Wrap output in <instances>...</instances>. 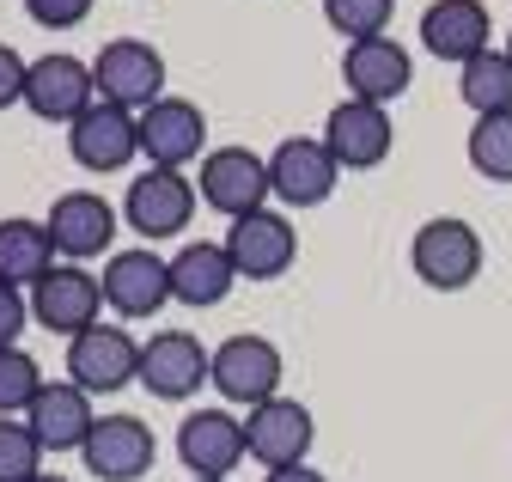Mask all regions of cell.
Listing matches in <instances>:
<instances>
[{
  "label": "cell",
  "mask_w": 512,
  "mask_h": 482,
  "mask_svg": "<svg viewBox=\"0 0 512 482\" xmlns=\"http://www.w3.org/2000/svg\"><path fill=\"white\" fill-rule=\"evenodd\" d=\"M482 257H488L482 251V232L470 220H458V214H433L409 238V263H415V275L433 293H464L482 275Z\"/></svg>",
  "instance_id": "obj_1"
},
{
  "label": "cell",
  "mask_w": 512,
  "mask_h": 482,
  "mask_svg": "<svg viewBox=\"0 0 512 482\" xmlns=\"http://www.w3.org/2000/svg\"><path fill=\"white\" fill-rule=\"evenodd\" d=\"M196 177H183V171H165V165H147L135 184L122 190V220L128 232H141L147 245H159V238H177L189 232V220H196Z\"/></svg>",
  "instance_id": "obj_2"
},
{
  "label": "cell",
  "mask_w": 512,
  "mask_h": 482,
  "mask_svg": "<svg viewBox=\"0 0 512 482\" xmlns=\"http://www.w3.org/2000/svg\"><path fill=\"white\" fill-rule=\"evenodd\" d=\"M281 379H287V360L269 336H226L208 360V385L238 403V409H256V403H269L281 397Z\"/></svg>",
  "instance_id": "obj_3"
},
{
  "label": "cell",
  "mask_w": 512,
  "mask_h": 482,
  "mask_svg": "<svg viewBox=\"0 0 512 482\" xmlns=\"http://www.w3.org/2000/svg\"><path fill=\"white\" fill-rule=\"evenodd\" d=\"M92 80H98L104 104H122V110L141 116L165 98V55L147 37H110L92 62Z\"/></svg>",
  "instance_id": "obj_4"
},
{
  "label": "cell",
  "mask_w": 512,
  "mask_h": 482,
  "mask_svg": "<svg viewBox=\"0 0 512 482\" xmlns=\"http://www.w3.org/2000/svg\"><path fill=\"white\" fill-rule=\"evenodd\" d=\"M196 190L214 214L244 220V214H263L275 184H269V159L250 153V147H208L202 171H196Z\"/></svg>",
  "instance_id": "obj_5"
},
{
  "label": "cell",
  "mask_w": 512,
  "mask_h": 482,
  "mask_svg": "<svg viewBox=\"0 0 512 482\" xmlns=\"http://www.w3.org/2000/svg\"><path fill=\"white\" fill-rule=\"evenodd\" d=\"M68 379L86 397H116L128 385H141V342L122 324H92L68 342Z\"/></svg>",
  "instance_id": "obj_6"
},
{
  "label": "cell",
  "mask_w": 512,
  "mask_h": 482,
  "mask_svg": "<svg viewBox=\"0 0 512 482\" xmlns=\"http://www.w3.org/2000/svg\"><path fill=\"white\" fill-rule=\"evenodd\" d=\"M31 318L55 336H80L92 324H104V281L86 263H55L37 287H31Z\"/></svg>",
  "instance_id": "obj_7"
},
{
  "label": "cell",
  "mask_w": 512,
  "mask_h": 482,
  "mask_svg": "<svg viewBox=\"0 0 512 482\" xmlns=\"http://www.w3.org/2000/svg\"><path fill=\"white\" fill-rule=\"evenodd\" d=\"M98 104V80H92V62H80V55H37L31 62V80H25V110L37 116V123H61L74 129L80 116Z\"/></svg>",
  "instance_id": "obj_8"
},
{
  "label": "cell",
  "mask_w": 512,
  "mask_h": 482,
  "mask_svg": "<svg viewBox=\"0 0 512 482\" xmlns=\"http://www.w3.org/2000/svg\"><path fill=\"white\" fill-rule=\"evenodd\" d=\"M324 147L336 153L342 171H378L397 147V123L391 104H366V98H342L324 116Z\"/></svg>",
  "instance_id": "obj_9"
},
{
  "label": "cell",
  "mask_w": 512,
  "mask_h": 482,
  "mask_svg": "<svg viewBox=\"0 0 512 482\" xmlns=\"http://www.w3.org/2000/svg\"><path fill=\"white\" fill-rule=\"evenodd\" d=\"M269 184L287 208H324L342 184V165L324 147V135H287L269 153Z\"/></svg>",
  "instance_id": "obj_10"
},
{
  "label": "cell",
  "mask_w": 512,
  "mask_h": 482,
  "mask_svg": "<svg viewBox=\"0 0 512 482\" xmlns=\"http://www.w3.org/2000/svg\"><path fill=\"white\" fill-rule=\"evenodd\" d=\"M220 245H226L238 281H275V275H287V269L299 263V232H293V220L275 214V208L232 220V232L220 238Z\"/></svg>",
  "instance_id": "obj_11"
},
{
  "label": "cell",
  "mask_w": 512,
  "mask_h": 482,
  "mask_svg": "<svg viewBox=\"0 0 512 482\" xmlns=\"http://www.w3.org/2000/svg\"><path fill=\"white\" fill-rule=\"evenodd\" d=\"M98 281H104V306L135 324V318H153L171 299V257H159L147 245H128V251H110Z\"/></svg>",
  "instance_id": "obj_12"
},
{
  "label": "cell",
  "mask_w": 512,
  "mask_h": 482,
  "mask_svg": "<svg viewBox=\"0 0 512 482\" xmlns=\"http://www.w3.org/2000/svg\"><path fill=\"white\" fill-rule=\"evenodd\" d=\"M311 440H317V421H311V409L299 397H269V403H256L244 415V446H250V458L263 470L305 464Z\"/></svg>",
  "instance_id": "obj_13"
},
{
  "label": "cell",
  "mask_w": 512,
  "mask_h": 482,
  "mask_svg": "<svg viewBox=\"0 0 512 482\" xmlns=\"http://www.w3.org/2000/svg\"><path fill=\"white\" fill-rule=\"evenodd\" d=\"M421 49L433 62H476L482 49H494V13L488 0H427V13L415 25Z\"/></svg>",
  "instance_id": "obj_14"
},
{
  "label": "cell",
  "mask_w": 512,
  "mask_h": 482,
  "mask_svg": "<svg viewBox=\"0 0 512 482\" xmlns=\"http://www.w3.org/2000/svg\"><path fill=\"white\" fill-rule=\"evenodd\" d=\"M141 153H147V165H165V171L202 165L208 159V116H202V104L165 92L153 110H141Z\"/></svg>",
  "instance_id": "obj_15"
},
{
  "label": "cell",
  "mask_w": 512,
  "mask_h": 482,
  "mask_svg": "<svg viewBox=\"0 0 512 482\" xmlns=\"http://www.w3.org/2000/svg\"><path fill=\"white\" fill-rule=\"evenodd\" d=\"M208 360L214 354L189 330H153L141 342V385L159 403H183V397H196L208 385Z\"/></svg>",
  "instance_id": "obj_16"
},
{
  "label": "cell",
  "mask_w": 512,
  "mask_h": 482,
  "mask_svg": "<svg viewBox=\"0 0 512 482\" xmlns=\"http://www.w3.org/2000/svg\"><path fill=\"white\" fill-rule=\"evenodd\" d=\"M244 458H250L244 421L232 409H189L177 421V464L189 476H232Z\"/></svg>",
  "instance_id": "obj_17"
},
{
  "label": "cell",
  "mask_w": 512,
  "mask_h": 482,
  "mask_svg": "<svg viewBox=\"0 0 512 482\" xmlns=\"http://www.w3.org/2000/svg\"><path fill=\"white\" fill-rule=\"evenodd\" d=\"M43 220H49V238H55L61 257H68V263H92V257H110V238H116L122 208H110L98 190H68V196L49 202Z\"/></svg>",
  "instance_id": "obj_18"
},
{
  "label": "cell",
  "mask_w": 512,
  "mask_h": 482,
  "mask_svg": "<svg viewBox=\"0 0 512 482\" xmlns=\"http://www.w3.org/2000/svg\"><path fill=\"white\" fill-rule=\"evenodd\" d=\"M80 458L104 482H141L153 470V458H159V440H153V428L141 415H98V428L86 434Z\"/></svg>",
  "instance_id": "obj_19"
},
{
  "label": "cell",
  "mask_w": 512,
  "mask_h": 482,
  "mask_svg": "<svg viewBox=\"0 0 512 482\" xmlns=\"http://www.w3.org/2000/svg\"><path fill=\"white\" fill-rule=\"evenodd\" d=\"M68 153H74V165H80V171H98V177L122 171L128 159L141 153V116L98 98V104L80 116V123L68 129Z\"/></svg>",
  "instance_id": "obj_20"
},
{
  "label": "cell",
  "mask_w": 512,
  "mask_h": 482,
  "mask_svg": "<svg viewBox=\"0 0 512 482\" xmlns=\"http://www.w3.org/2000/svg\"><path fill=\"white\" fill-rule=\"evenodd\" d=\"M342 80H348V98L397 104L415 86V62H409V49L397 37H366V43L342 49Z\"/></svg>",
  "instance_id": "obj_21"
},
{
  "label": "cell",
  "mask_w": 512,
  "mask_h": 482,
  "mask_svg": "<svg viewBox=\"0 0 512 482\" xmlns=\"http://www.w3.org/2000/svg\"><path fill=\"white\" fill-rule=\"evenodd\" d=\"M31 421V434L43 440V452H80L86 434L98 428V415H92V397L74 385V379H49L37 391V403L25 409Z\"/></svg>",
  "instance_id": "obj_22"
},
{
  "label": "cell",
  "mask_w": 512,
  "mask_h": 482,
  "mask_svg": "<svg viewBox=\"0 0 512 482\" xmlns=\"http://www.w3.org/2000/svg\"><path fill=\"white\" fill-rule=\"evenodd\" d=\"M232 281H238V269L226 257V245H208V238L177 245V257H171V299L177 306L208 312V306H220V299L232 293Z\"/></svg>",
  "instance_id": "obj_23"
},
{
  "label": "cell",
  "mask_w": 512,
  "mask_h": 482,
  "mask_svg": "<svg viewBox=\"0 0 512 482\" xmlns=\"http://www.w3.org/2000/svg\"><path fill=\"white\" fill-rule=\"evenodd\" d=\"M55 238H49V220H31V214H7L0 220V281L13 287H37L49 269H55Z\"/></svg>",
  "instance_id": "obj_24"
},
{
  "label": "cell",
  "mask_w": 512,
  "mask_h": 482,
  "mask_svg": "<svg viewBox=\"0 0 512 482\" xmlns=\"http://www.w3.org/2000/svg\"><path fill=\"white\" fill-rule=\"evenodd\" d=\"M458 98H464L476 116L512 110V55H506V49H482L476 62H464V68H458Z\"/></svg>",
  "instance_id": "obj_25"
},
{
  "label": "cell",
  "mask_w": 512,
  "mask_h": 482,
  "mask_svg": "<svg viewBox=\"0 0 512 482\" xmlns=\"http://www.w3.org/2000/svg\"><path fill=\"white\" fill-rule=\"evenodd\" d=\"M464 153H470L476 177H488V184H512V110L476 116L470 135H464Z\"/></svg>",
  "instance_id": "obj_26"
},
{
  "label": "cell",
  "mask_w": 512,
  "mask_h": 482,
  "mask_svg": "<svg viewBox=\"0 0 512 482\" xmlns=\"http://www.w3.org/2000/svg\"><path fill=\"white\" fill-rule=\"evenodd\" d=\"M43 470V440L25 415H0V482H31Z\"/></svg>",
  "instance_id": "obj_27"
},
{
  "label": "cell",
  "mask_w": 512,
  "mask_h": 482,
  "mask_svg": "<svg viewBox=\"0 0 512 482\" xmlns=\"http://www.w3.org/2000/svg\"><path fill=\"white\" fill-rule=\"evenodd\" d=\"M43 367L25 354V348H0V415H25L43 391Z\"/></svg>",
  "instance_id": "obj_28"
},
{
  "label": "cell",
  "mask_w": 512,
  "mask_h": 482,
  "mask_svg": "<svg viewBox=\"0 0 512 482\" xmlns=\"http://www.w3.org/2000/svg\"><path fill=\"white\" fill-rule=\"evenodd\" d=\"M397 0H324V19L336 37L348 43H366V37H384V25H391Z\"/></svg>",
  "instance_id": "obj_29"
},
{
  "label": "cell",
  "mask_w": 512,
  "mask_h": 482,
  "mask_svg": "<svg viewBox=\"0 0 512 482\" xmlns=\"http://www.w3.org/2000/svg\"><path fill=\"white\" fill-rule=\"evenodd\" d=\"M92 7H98V0H25L31 25H43V31H74V25L92 19Z\"/></svg>",
  "instance_id": "obj_30"
},
{
  "label": "cell",
  "mask_w": 512,
  "mask_h": 482,
  "mask_svg": "<svg viewBox=\"0 0 512 482\" xmlns=\"http://www.w3.org/2000/svg\"><path fill=\"white\" fill-rule=\"evenodd\" d=\"M31 324V299H25V287H13V281H0V348H19V330Z\"/></svg>",
  "instance_id": "obj_31"
},
{
  "label": "cell",
  "mask_w": 512,
  "mask_h": 482,
  "mask_svg": "<svg viewBox=\"0 0 512 482\" xmlns=\"http://www.w3.org/2000/svg\"><path fill=\"white\" fill-rule=\"evenodd\" d=\"M25 80H31V62H25L13 43H0V110L25 104Z\"/></svg>",
  "instance_id": "obj_32"
},
{
  "label": "cell",
  "mask_w": 512,
  "mask_h": 482,
  "mask_svg": "<svg viewBox=\"0 0 512 482\" xmlns=\"http://www.w3.org/2000/svg\"><path fill=\"white\" fill-rule=\"evenodd\" d=\"M263 482H330L324 470H311V464H287V470H269Z\"/></svg>",
  "instance_id": "obj_33"
},
{
  "label": "cell",
  "mask_w": 512,
  "mask_h": 482,
  "mask_svg": "<svg viewBox=\"0 0 512 482\" xmlns=\"http://www.w3.org/2000/svg\"><path fill=\"white\" fill-rule=\"evenodd\" d=\"M31 482H68V476H49V470H37V476H31Z\"/></svg>",
  "instance_id": "obj_34"
},
{
  "label": "cell",
  "mask_w": 512,
  "mask_h": 482,
  "mask_svg": "<svg viewBox=\"0 0 512 482\" xmlns=\"http://www.w3.org/2000/svg\"><path fill=\"white\" fill-rule=\"evenodd\" d=\"M196 482H226V476H196Z\"/></svg>",
  "instance_id": "obj_35"
},
{
  "label": "cell",
  "mask_w": 512,
  "mask_h": 482,
  "mask_svg": "<svg viewBox=\"0 0 512 482\" xmlns=\"http://www.w3.org/2000/svg\"><path fill=\"white\" fill-rule=\"evenodd\" d=\"M506 55H512V31H506Z\"/></svg>",
  "instance_id": "obj_36"
}]
</instances>
